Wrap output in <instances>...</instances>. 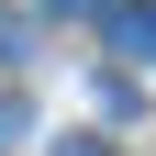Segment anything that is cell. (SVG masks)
Here are the masks:
<instances>
[{
	"instance_id": "obj_2",
	"label": "cell",
	"mask_w": 156,
	"mask_h": 156,
	"mask_svg": "<svg viewBox=\"0 0 156 156\" xmlns=\"http://www.w3.org/2000/svg\"><path fill=\"white\" fill-rule=\"evenodd\" d=\"M56 11H112V0H56Z\"/></svg>"
},
{
	"instance_id": "obj_1",
	"label": "cell",
	"mask_w": 156,
	"mask_h": 156,
	"mask_svg": "<svg viewBox=\"0 0 156 156\" xmlns=\"http://www.w3.org/2000/svg\"><path fill=\"white\" fill-rule=\"evenodd\" d=\"M101 45L112 56H156V0H112L101 11Z\"/></svg>"
},
{
	"instance_id": "obj_3",
	"label": "cell",
	"mask_w": 156,
	"mask_h": 156,
	"mask_svg": "<svg viewBox=\"0 0 156 156\" xmlns=\"http://www.w3.org/2000/svg\"><path fill=\"white\" fill-rule=\"evenodd\" d=\"M67 156H101V145H67Z\"/></svg>"
}]
</instances>
